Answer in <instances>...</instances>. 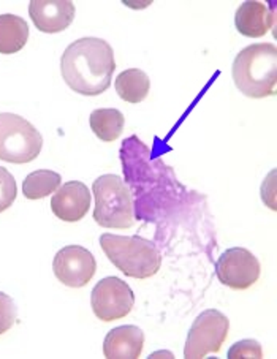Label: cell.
Listing matches in <instances>:
<instances>
[{"label": "cell", "instance_id": "obj_1", "mask_svg": "<svg viewBox=\"0 0 277 359\" xmlns=\"http://www.w3.org/2000/svg\"><path fill=\"white\" fill-rule=\"evenodd\" d=\"M116 60L108 41L86 36L73 41L60 57V73L76 94L95 97L111 86Z\"/></svg>", "mask_w": 277, "mask_h": 359}, {"label": "cell", "instance_id": "obj_2", "mask_svg": "<svg viewBox=\"0 0 277 359\" xmlns=\"http://www.w3.org/2000/svg\"><path fill=\"white\" fill-rule=\"evenodd\" d=\"M233 81L249 98L274 95L277 79V48L273 43H255L241 49L231 67Z\"/></svg>", "mask_w": 277, "mask_h": 359}, {"label": "cell", "instance_id": "obj_3", "mask_svg": "<svg viewBox=\"0 0 277 359\" xmlns=\"http://www.w3.org/2000/svg\"><path fill=\"white\" fill-rule=\"evenodd\" d=\"M100 245L109 262L127 277L143 280L156 276L162 266L157 247L140 236L104 233L100 236Z\"/></svg>", "mask_w": 277, "mask_h": 359}, {"label": "cell", "instance_id": "obj_4", "mask_svg": "<svg viewBox=\"0 0 277 359\" xmlns=\"http://www.w3.org/2000/svg\"><path fill=\"white\" fill-rule=\"evenodd\" d=\"M94 220L103 228L127 230L135 224L130 191L119 176L103 175L94 181Z\"/></svg>", "mask_w": 277, "mask_h": 359}, {"label": "cell", "instance_id": "obj_5", "mask_svg": "<svg viewBox=\"0 0 277 359\" xmlns=\"http://www.w3.org/2000/svg\"><path fill=\"white\" fill-rule=\"evenodd\" d=\"M43 136L32 123L13 113H0V160L30 163L40 156Z\"/></svg>", "mask_w": 277, "mask_h": 359}, {"label": "cell", "instance_id": "obj_6", "mask_svg": "<svg viewBox=\"0 0 277 359\" xmlns=\"http://www.w3.org/2000/svg\"><path fill=\"white\" fill-rule=\"evenodd\" d=\"M230 331V320L224 313L209 309L195 318L187 334L184 358L198 359L209 353H219Z\"/></svg>", "mask_w": 277, "mask_h": 359}, {"label": "cell", "instance_id": "obj_7", "mask_svg": "<svg viewBox=\"0 0 277 359\" xmlns=\"http://www.w3.org/2000/svg\"><path fill=\"white\" fill-rule=\"evenodd\" d=\"M90 304L95 317L104 323H109V321L124 318L132 312L135 294L122 278L107 277L92 290Z\"/></svg>", "mask_w": 277, "mask_h": 359}, {"label": "cell", "instance_id": "obj_8", "mask_svg": "<svg viewBox=\"0 0 277 359\" xmlns=\"http://www.w3.org/2000/svg\"><path fill=\"white\" fill-rule=\"evenodd\" d=\"M260 262L243 247L225 250L215 263V276L219 282L231 290H248L260 278Z\"/></svg>", "mask_w": 277, "mask_h": 359}, {"label": "cell", "instance_id": "obj_9", "mask_svg": "<svg viewBox=\"0 0 277 359\" xmlns=\"http://www.w3.org/2000/svg\"><path fill=\"white\" fill-rule=\"evenodd\" d=\"M54 276L70 288H83L95 276L97 262L92 253L81 245H67L55 253L53 262Z\"/></svg>", "mask_w": 277, "mask_h": 359}, {"label": "cell", "instance_id": "obj_10", "mask_svg": "<svg viewBox=\"0 0 277 359\" xmlns=\"http://www.w3.org/2000/svg\"><path fill=\"white\" fill-rule=\"evenodd\" d=\"M75 4L70 0H32L29 15L35 27L45 34L62 32L75 20Z\"/></svg>", "mask_w": 277, "mask_h": 359}, {"label": "cell", "instance_id": "obj_11", "mask_svg": "<svg viewBox=\"0 0 277 359\" xmlns=\"http://www.w3.org/2000/svg\"><path fill=\"white\" fill-rule=\"evenodd\" d=\"M90 208V191L83 182L70 181L54 191L51 210L55 217L69 222H79L86 217Z\"/></svg>", "mask_w": 277, "mask_h": 359}, {"label": "cell", "instance_id": "obj_12", "mask_svg": "<svg viewBox=\"0 0 277 359\" xmlns=\"http://www.w3.org/2000/svg\"><path fill=\"white\" fill-rule=\"evenodd\" d=\"M144 346V332L138 326L128 325L111 330L103 342V355L109 359L140 358Z\"/></svg>", "mask_w": 277, "mask_h": 359}, {"label": "cell", "instance_id": "obj_13", "mask_svg": "<svg viewBox=\"0 0 277 359\" xmlns=\"http://www.w3.org/2000/svg\"><path fill=\"white\" fill-rule=\"evenodd\" d=\"M235 24L238 32L250 39L266 35L274 26V11L266 4L249 0L236 10Z\"/></svg>", "mask_w": 277, "mask_h": 359}, {"label": "cell", "instance_id": "obj_14", "mask_svg": "<svg viewBox=\"0 0 277 359\" xmlns=\"http://www.w3.org/2000/svg\"><path fill=\"white\" fill-rule=\"evenodd\" d=\"M29 26L16 15H0V54H15L26 46Z\"/></svg>", "mask_w": 277, "mask_h": 359}, {"label": "cell", "instance_id": "obj_15", "mask_svg": "<svg viewBox=\"0 0 277 359\" xmlns=\"http://www.w3.org/2000/svg\"><path fill=\"white\" fill-rule=\"evenodd\" d=\"M114 88L122 100L137 104L143 102L147 94H149L151 81L149 76L143 70H140V68H130V70L122 72L116 78Z\"/></svg>", "mask_w": 277, "mask_h": 359}, {"label": "cell", "instance_id": "obj_16", "mask_svg": "<svg viewBox=\"0 0 277 359\" xmlns=\"http://www.w3.org/2000/svg\"><path fill=\"white\" fill-rule=\"evenodd\" d=\"M90 128L97 138L104 142H113L121 136L126 126L124 114L119 109L102 108L92 111L90 114Z\"/></svg>", "mask_w": 277, "mask_h": 359}, {"label": "cell", "instance_id": "obj_17", "mask_svg": "<svg viewBox=\"0 0 277 359\" xmlns=\"http://www.w3.org/2000/svg\"><path fill=\"white\" fill-rule=\"evenodd\" d=\"M62 177L51 170H39L30 172L22 182V194L27 200H41L54 194L60 187Z\"/></svg>", "mask_w": 277, "mask_h": 359}, {"label": "cell", "instance_id": "obj_18", "mask_svg": "<svg viewBox=\"0 0 277 359\" xmlns=\"http://www.w3.org/2000/svg\"><path fill=\"white\" fill-rule=\"evenodd\" d=\"M18 195L16 181L11 172L0 166V212L7 210L15 203Z\"/></svg>", "mask_w": 277, "mask_h": 359}, {"label": "cell", "instance_id": "obj_19", "mask_svg": "<svg viewBox=\"0 0 277 359\" xmlns=\"http://www.w3.org/2000/svg\"><path fill=\"white\" fill-rule=\"evenodd\" d=\"M16 306L8 294L0 292V336L10 331L16 321Z\"/></svg>", "mask_w": 277, "mask_h": 359}, {"label": "cell", "instance_id": "obj_20", "mask_svg": "<svg viewBox=\"0 0 277 359\" xmlns=\"http://www.w3.org/2000/svg\"><path fill=\"white\" fill-rule=\"evenodd\" d=\"M229 358L230 359H238V358H255L262 359L263 358V350L262 345L257 342V340L245 339L241 342H236L231 345L229 350Z\"/></svg>", "mask_w": 277, "mask_h": 359}]
</instances>
